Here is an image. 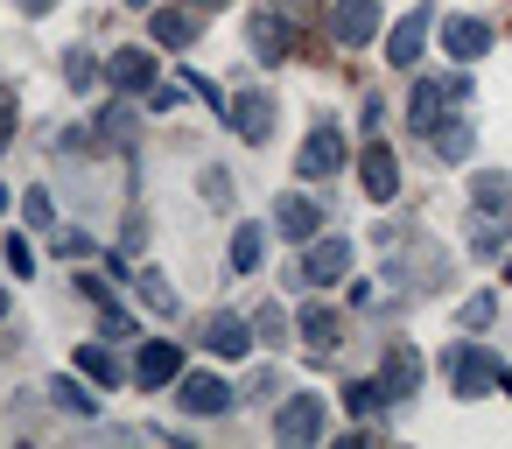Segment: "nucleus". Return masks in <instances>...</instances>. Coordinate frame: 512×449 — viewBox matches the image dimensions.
<instances>
[{
	"mask_svg": "<svg viewBox=\"0 0 512 449\" xmlns=\"http://www.w3.org/2000/svg\"><path fill=\"white\" fill-rule=\"evenodd\" d=\"M470 197H477V211H505V197H512V183H505L498 169H484V176L470 183Z\"/></svg>",
	"mask_w": 512,
	"mask_h": 449,
	"instance_id": "26",
	"label": "nucleus"
},
{
	"mask_svg": "<svg viewBox=\"0 0 512 449\" xmlns=\"http://www.w3.org/2000/svg\"><path fill=\"white\" fill-rule=\"evenodd\" d=\"M253 344H260V337H253V323H239V316H225V309L204 323V351H211V358H246Z\"/></svg>",
	"mask_w": 512,
	"mask_h": 449,
	"instance_id": "16",
	"label": "nucleus"
},
{
	"mask_svg": "<svg viewBox=\"0 0 512 449\" xmlns=\"http://www.w3.org/2000/svg\"><path fill=\"white\" fill-rule=\"evenodd\" d=\"M463 92H470V78H449V85H442V78H421V85H414V99H407V120H414L421 134H435Z\"/></svg>",
	"mask_w": 512,
	"mask_h": 449,
	"instance_id": "3",
	"label": "nucleus"
},
{
	"mask_svg": "<svg viewBox=\"0 0 512 449\" xmlns=\"http://www.w3.org/2000/svg\"><path fill=\"white\" fill-rule=\"evenodd\" d=\"M78 372H85V379H99L106 393H113V386L127 379V365L113 358V344H85V351H78Z\"/></svg>",
	"mask_w": 512,
	"mask_h": 449,
	"instance_id": "21",
	"label": "nucleus"
},
{
	"mask_svg": "<svg viewBox=\"0 0 512 449\" xmlns=\"http://www.w3.org/2000/svg\"><path fill=\"white\" fill-rule=\"evenodd\" d=\"M8 267H15V274H36V253H29V239H8Z\"/></svg>",
	"mask_w": 512,
	"mask_h": 449,
	"instance_id": "35",
	"label": "nucleus"
},
{
	"mask_svg": "<svg viewBox=\"0 0 512 449\" xmlns=\"http://www.w3.org/2000/svg\"><path fill=\"white\" fill-rule=\"evenodd\" d=\"M246 43H253V57H260V64L295 57V29H288L281 15H253V22H246Z\"/></svg>",
	"mask_w": 512,
	"mask_h": 449,
	"instance_id": "13",
	"label": "nucleus"
},
{
	"mask_svg": "<svg viewBox=\"0 0 512 449\" xmlns=\"http://www.w3.org/2000/svg\"><path fill=\"white\" fill-rule=\"evenodd\" d=\"M323 421H330L323 393H288V400L274 407V442H316Z\"/></svg>",
	"mask_w": 512,
	"mask_h": 449,
	"instance_id": "2",
	"label": "nucleus"
},
{
	"mask_svg": "<svg viewBox=\"0 0 512 449\" xmlns=\"http://www.w3.org/2000/svg\"><path fill=\"white\" fill-rule=\"evenodd\" d=\"M0 316H8V295H0Z\"/></svg>",
	"mask_w": 512,
	"mask_h": 449,
	"instance_id": "43",
	"label": "nucleus"
},
{
	"mask_svg": "<svg viewBox=\"0 0 512 449\" xmlns=\"http://www.w3.org/2000/svg\"><path fill=\"white\" fill-rule=\"evenodd\" d=\"M428 29H435V8H407L400 22H393V36H386V64H421V43H428Z\"/></svg>",
	"mask_w": 512,
	"mask_h": 449,
	"instance_id": "8",
	"label": "nucleus"
},
{
	"mask_svg": "<svg viewBox=\"0 0 512 449\" xmlns=\"http://www.w3.org/2000/svg\"><path fill=\"white\" fill-rule=\"evenodd\" d=\"M442 372H449L456 400H484V393L505 386V365H498V351H484V344H449V351H442Z\"/></svg>",
	"mask_w": 512,
	"mask_h": 449,
	"instance_id": "1",
	"label": "nucleus"
},
{
	"mask_svg": "<svg viewBox=\"0 0 512 449\" xmlns=\"http://www.w3.org/2000/svg\"><path fill=\"white\" fill-rule=\"evenodd\" d=\"M8 141H15V99L0 92V148H8Z\"/></svg>",
	"mask_w": 512,
	"mask_h": 449,
	"instance_id": "36",
	"label": "nucleus"
},
{
	"mask_svg": "<svg viewBox=\"0 0 512 449\" xmlns=\"http://www.w3.org/2000/svg\"><path fill=\"white\" fill-rule=\"evenodd\" d=\"M295 169H302V183H330V176L344 169V134H337L330 120H316L309 141H302V155H295Z\"/></svg>",
	"mask_w": 512,
	"mask_h": 449,
	"instance_id": "4",
	"label": "nucleus"
},
{
	"mask_svg": "<svg viewBox=\"0 0 512 449\" xmlns=\"http://www.w3.org/2000/svg\"><path fill=\"white\" fill-rule=\"evenodd\" d=\"M127 8H148V0H127Z\"/></svg>",
	"mask_w": 512,
	"mask_h": 449,
	"instance_id": "44",
	"label": "nucleus"
},
{
	"mask_svg": "<svg viewBox=\"0 0 512 449\" xmlns=\"http://www.w3.org/2000/svg\"><path fill=\"white\" fill-rule=\"evenodd\" d=\"M225 120H232V134H239V141H253V148H260V141H274V120H281V113H274V99H267V92H239Z\"/></svg>",
	"mask_w": 512,
	"mask_h": 449,
	"instance_id": "9",
	"label": "nucleus"
},
{
	"mask_svg": "<svg viewBox=\"0 0 512 449\" xmlns=\"http://www.w3.org/2000/svg\"><path fill=\"white\" fill-rule=\"evenodd\" d=\"M505 239H512V225H505V211H498V218H491V211H484V218H477V232H470V246H477V253H484V260H491V253H498V246H505Z\"/></svg>",
	"mask_w": 512,
	"mask_h": 449,
	"instance_id": "27",
	"label": "nucleus"
},
{
	"mask_svg": "<svg viewBox=\"0 0 512 449\" xmlns=\"http://www.w3.org/2000/svg\"><path fill=\"white\" fill-rule=\"evenodd\" d=\"M330 36L344 50H365L379 36V0H330Z\"/></svg>",
	"mask_w": 512,
	"mask_h": 449,
	"instance_id": "7",
	"label": "nucleus"
},
{
	"mask_svg": "<svg viewBox=\"0 0 512 449\" xmlns=\"http://www.w3.org/2000/svg\"><path fill=\"white\" fill-rule=\"evenodd\" d=\"M190 8H204V15H211V8H225V0H190Z\"/></svg>",
	"mask_w": 512,
	"mask_h": 449,
	"instance_id": "41",
	"label": "nucleus"
},
{
	"mask_svg": "<svg viewBox=\"0 0 512 449\" xmlns=\"http://www.w3.org/2000/svg\"><path fill=\"white\" fill-rule=\"evenodd\" d=\"M442 50H449L456 64H477V57L491 50V29H484L477 15H449V22H442Z\"/></svg>",
	"mask_w": 512,
	"mask_h": 449,
	"instance_id": "14",
	"label": "nucleus"
},
{
	"mask_svg": "<svg viewBox=\"0 0 512 449\" xmlns=\"http://www.w3.org/2000/svg\"><path fill=\"white\" fill-rule=\"evenodd\" d=\"M57 253H64V260H78V253H92V239H85V232H64V239H57Z\"/></svg>",
	"mask_w": 512,
	"mask_h": 449,
	"instance_id": "39",
	"label": "nucleus"
},
{
	"mask_svg": "<svg viewBox=\"0 0 512 449\" xmlns=\"http://www.w3.org/2000/svg\"><path fill=\"white\" fill-rule=\"evenodd\" d=\"M323 225H330V218H323V211H316V204H309L302 190H288V197H274V232H281V239H295V246H309V239H316Z\"/></svg>",
	"mask_w": 512,
	"mask_h": 449,
	"instance_id": "10",
	"label": "nucleus"
},
{
	"mask_svg": "<svg viewBox=\"0 0 512 449\" xmlns=\"http://www.w3.org/2000/svg\"><path fill=\"white\" fill-rule=\"evenodd\" d=\"M64 85H71V92H92V85H99V57H92V50H64Z\"/></svg>",
	"mask_w": 512,
	"mask_h": 449,
	"instance_id": "22",
	"label": "nucleus"
},
{
	"mask_svg": "<svg viewBox=\"0 0 512 449\" xmlns=\"http://www.w3.org/2000/svg\"><path fill=\"white\" fill-rule=\"evenodd\" d=\"M260 253H267L260 225H239V232H232V267H239V274H253V267H260Z\"/></svg>",
	"mask_w": 512,
	"mask_h": 449,
	"instance_id": "23",
	"label": "nucleus"
},
{
	"mask_svg": "<svg viewBox=\"0 0 512 449\" xmlns=\"http://www.w3.org/2000/svg\"><path fill=\"white\" fill-rule=\"evenodd\" d=\"M134 379H141L148 393H162L169 379H183V351H176L169 337H148V344H141V358H134Z\"/></svg>",
	"mask_w": 512,
	"mask_h": 449,
	"instance_id": "11",
	"label": "nucleus"
},
{
	"mask_svg": "<svg viewBox=\"0 0 512 449\" xmlns=\"http://www.w3.org/2000/svg\"><path fill=\"white\" fill-rule=\"evenodd\" d=\"M106 78H113L120 92H155V85H162L148 50H113V57H106Z\"/></svg>",
	"mask_w": 512,
	"mask_h": 449,
	"instance_id": "18",
	"label": "nucleus"
},
{
	"mask_svg": "<svg viewBox=\"0 0 512 449\" xmlns=\"http://www.w3.org/2000/svg\"><path fill=\"white\" fill-rule=\"evenodd\" d=\"M379 120H386V99L372 92V99H365V120H358V127H365V134H379Z\"/></svg>",
	"mask_w": 512,
	"mask_h": 449,
	"instance_id": "37",
	"label": "nucleus"
},
{
	"mask_svg": "<svg viewBox=\"0 0 512 449\" xmlns=\"http://www.w3.org/2000/svg\"><path fill=\"white\" fill-rule=\"evenodd\" d=\"M204 197L211 204H232V176H204Z\"/></svg>",
	"mask_w": 512,
	"mask_h": 449,
	"instance_id": "38",
	"label": "nucleus"
},
{
	"mask_svg": "<svg viewBox=\"0 0 512 449\" xmlns=\"http://www.w3.org/2000/svg\"><path fill=\"white\" fill-rule=\"evenodd\" d=\"M141 302H148V309H162V316H176V288H169V281H162L155 267L141 274Z\"/></svg>",
	"mask_w": 512,
	"mask_h": 449,
	"instance_id": "29",
	"label": "nucleus"
},
{
	"mask_svg": "<svg viewBox=\"0 0 512 449\" xmlns=\"http://www.w3.org/2000/svg\"><path fill=\"white\" fill-rule=\"evenodd\" d=\"M491 316H498V295H470L463 302V330H484Z\"/></svg>",
	"mask_w": 512,
	"mask_h": 449,
	"instance_id": "32",
	"label": "nucleus"
},
{
	"mask_svg": "<svg viewBox=\"0 0 512 449\" xmlns=\"http://www.w3.org/2000/svg\"><path fill=\"white\" fill-rule=\"evenodd\" d=\"M358 169H365V197H379V204L400 197V155H393L386 141H372V148L358 155Z\"/></svg>",
	"mask_w": 512,
	"mask_h": 449,
	"instance_id": "15",
	"label": "nucleus"
},
{
	"mask_svg": "<svg viewBox=\"0 0 512 449\" xmlns=\"http://www.w3.org/2000/svg\"><path fill=\"white\" fill-rule=\"evenodd\" d=\"M505 281H512V260H505Z\"/></svg>",
	"mask_w": 512,
	"mask_h": 449,
	"instance_id": "45",
	"label": "nucleus"
},
{
	"mask_svg": "<svg viewBox=\"0 0 512 449\" xmlns=\"http://www.w3.org/2000/svg\"><path fill=\"white\" fill-rule=\"evenodd\" d=\"M302 337H309V351H337V344H344V323H337V309L309 302V309H302Z\"/></svg>",
	"mask_w": 512,
	"mask_h": 449,
	"instance_id": "20",
	"label": "nucleus"
},
{
	"mask_svg": "<svg viewBox=\"0 0 512 449\" xmlns=\"http://www.w3.org/2000/svg\"><path fill=\"white\" fill-rule=\"evenodd\" d=\"M148 29H155V43H162V50H190V43L204 36V8H190V0H183V8H155V22H148Z\"/></svg>",
	"mask_w": 512,
	"mask_h": 449,
	"instance_id": "12",
	"label": "nucleus"
},
{
	"mask_svg": "<svg viewBox=\"0 0 512 449\" xmlns=\"http://www.w3.org/2000/svg\"><path fill=\"white\" fill-rule=\"evenodd\" d=\"M253 337H260V344H274V351H281V344H288V309H281V302H267V309H260V316H253Z\"/></svg>",
	"mask_w": 512,
	"mask_h": 449,
	"instance_id": "28",
	"label": "nucleus"
},
{
	"mask_svg": "<svg viewBox=\"0 0 512 449\" xmlns=\"http://www.w3.org/2000/svg\"><path fill=\"white\" fill-rule=\"evenodd\" d=\"M176 400H183V407H190V414H225V407H232V400H239V386H225V379H218V372H190V379H183V393H176Z\"/></svg>",
	"mask_w": 512,
	"mask_h": 449,
	"instance_id": "17",
	"label": "nucleus"
},
{
	"mask_svg": "<svg viewBox=\"0 0 512 449\" xmlns=\"http://www.w3.org/2000/svg\"><path fill=\"white\" fill-rule=\"evenodd\" d=\"M99 141L127 148V141H134V106H106V113H99Z\"/></svg>",
	"mask_w": 512,
	"mask_h": 449,
	"instance_id": "25",
	"label": "nucleus"
},
{
	"mask_svg": "<svg viewBox=\"0 0 512 449\" xmlns=\"http://www.w3.org/2000/svg\"><path fill=\"white\" fill-rule=\"evenodd\" d=\"M344 274H351V239H309V253H302L295 281H309V288H330V281H344Z\"/></svg>",
	"mask_w": 512,
	"mask_h": 449,
	"instance_id": "5",
	"label": "nucleus"
},
{
	"mask_svg": "<svg viewBox=\"0 0 512 449\" xmlns=\"http://www.w3.org/2000/svg\"><path fill=\"white\" fill-rule=\"evenodd\" d=\"M386 400H393V393H386L379 379H351V386H344V407H351V414H379Z\"/></svg>",
	"mask_w": 512,
	"mask_h": 449,
	"instance_id": "24",
	"label": "nucleus"
},
{
	"mask_svg": "<svg viewBox=\"0 0 512 449\" xmlns=\"http://www.w3.org/2000/svg\"><path fill=\"white\" fill-rule=\"evenodd\" d=\"M50 393H57V407H71V414H92V407H99L78 379H50Z\"/></svg>",
	"mask_w": 512,
	"mask_h": 449,
	"instance_id": "30",
	"label": "nucleus"
},
{
	"mask_svg": "<svg viewBox=\"0 0 512 449\" xmlns=\"http://www.w3.org/2000/svg\"><path fill=\"white\" fill-rule=\"evenodd\" d=\"M0 204H8V183H0Z\"/></svg>",
	"mask_w": 512,
	"mask_h": 449,
	"instance_id": "42",
	"label": "nucleus"
},
{
	"mask_svg": "<svg viewBox=\"0 0 512 449\" xmlns=\"http://www.w3.org/2000/svg\"><path fill=\"white\" fill-rule=\"evenodd\" d=\"M176 106H183L176 85H155V92H148V113H176Z\"/></svg>",
	"mask_w": 512,
	"mask_h": 449,
	"instance_id": "34",
	"label": "nucleus"
},
{
	"mask_svg": "<svg viewBox=\"0 0 512 449\" xmlns=\"http://www.w3.org/2000/svg\"><path fill=\"white\" fill-rule=\"evenodd\" d=\"M22 211H29V225H43V232L57 225V204H50V190H29V197H22Z\"/></svg>",
	"mask_w": 512,
	"mask_h": 449,
	"instance_id": "31",
	"label": "nucleus"
},
{
	"mask_svg": "<svg viewBox=\"0 0 512 449\" xmlns=\"http://www.w3.org/2000/svg\"><path fill=\"white\" fill-rule=\"evenodd\" d=\"M379 386H386L393 400H414V386H421V351H414L407 337H386V351H379Z\"/></svg>",
	"mask_w": 512,
	"mask_h": 449,
	"instance_id": "6",
	"label": "nucleus"
},
{
	"mask_svg": "<svg viewBox=\"0 0 512 449\" xmlns=\"http://www.w3.org/2000/svg\"><path fill=\"white\" fill-rule=\"evenodd\" d=\"M428 141H435V162H470V141H477V134H470V120H463V113H449Z\"/></svg>",
	"mask_w": 512,
	"mask_h": 449,
	"instance_id": "19",
	"label": "nucleus"
},
{
	"mask_svg": "<svg viewBox=\"0 0 512 449\" xmlns=\"http://www.w3.org/2000/svg\"><path fill=\"white\" fill-rule=\"evenodd\" d=\"M134 337V316L127 309H106V344H127Z\"/></svg>",
	"mask_w": 512,
	"mask_h": 449,
	"instance_id": "33",
	"label": "nucleus"
},
{
	"mask_svg": "<svg viewBox=\"0 0 512 449\" xmlns=\"http://www.w3.org/2000/svg\"><path fill=\"white\" fill-rule=\"evenodd\" d=\"M22 8H29V15H50V8H64V0H22Z\"/></svg>",
	"mask_w": 512,
	"mask_h": 449,
	"instance_id": "40",
	"label": "nucleus"
}]
</instances>
